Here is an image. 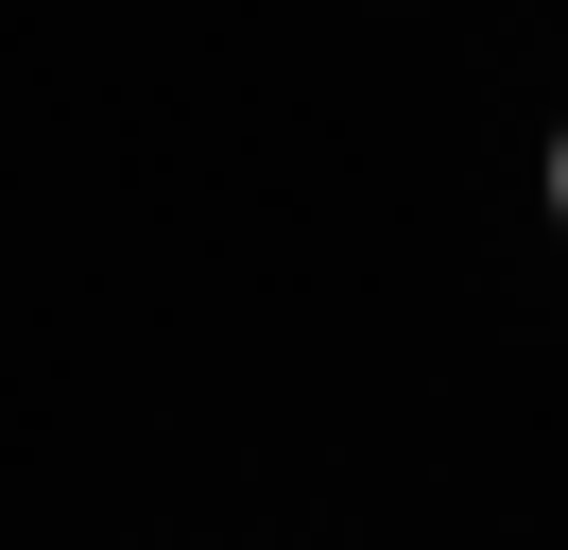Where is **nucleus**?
<instances>
[{
	"label": "nucleus",
	"mask_w": 568,
	"mask_h": 550,
	"mask_svg": "<svg viewBox=\"0 0 568 550\" xmlns=\"http://www.w3.org/2000/svg\"><path fill=\"white\" fill-rule=\"evenodd\" d=\"M551 206H568V138H551Z\"/></svg>",
	"instance_id": "obj_1"
}]
</instances>
